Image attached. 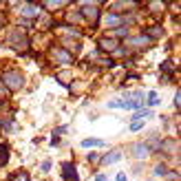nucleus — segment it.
I'll use <instances>...</instances> for the list:
<instances>
[{
  "instance_id": "1",
  "label": "nucleus",
  "mask_w": 181,
  "mask_h": 181,
  "mask_svg": "<svg viewBox=\"0 0 181 181\" xmlns=\"http://www.w3.org/2000/svg\"><path fill=\"white\" fill-rule=\"evenodd\" d=\"M117 159H121V152H119V150L106 155V157H104V164H113V161H117Z\"/></svg>"
},
{
  "instance_id": "2",
  "label": "nucleus",
  "mask_w": 181,
  "mask_h": 181,
  "mask_svg": "<svg viewBox=\"0 0 181 181\" xmlns=\"http://www.w3.org/2000/svg\"><path fill=\"white\" fill-rule=\"evenodd\" d=\"M82 146H84V148H91V146H102V141H99V139H84V141H82Z\"/></svg>"
},
{
  "instance_id": "3",
  "label": "nucleus",
  "mask_w": 181,
  "mask_h": 181,
  "mask_svg": "<svg viewBox=\"0 0 181 181\" xmlns=\"http://www.w3.org/2000/svg\"><path fill=\"white\" fill-rule=\"evenodd\" d=\"M137 155H139V157H146V155H148V150H146V146H137V150H135Z\"/></svg>"
},
{
  "instance_id": "4",
  "label": "nucleus",
  "mask_w": 181,
  "mask_h": 181,
  "mask_svg": "<svg viewBox=\"0 0 181 181\" xmlns=\"http://www.w3.org/2000/svg\"><path fill=\"white\" fill-rule=\"evenodd\" d=\"M148 102H150V104H157V102H159L157 93H150V99H148Z\"/></svg>"
},
{
  "instance_id": "5",
  "label": "nucleus",
  "mask_w": 181,
  "mask_h": 181,
  "mask_svg": "<svg viewBox=\"0 0 181 181\" xmlns=\"http://www.w3.org/2000/svg\"><path fill=\"white\" fill-rule=\"evenodd\" d=\"M141 126H144L141 121H133V126H131V128H133V131H141Z\"/></svg>"
},
{
  "instance_id": "6",
  "label": "nucleus",
  "mask_w": 181,
  "mask_h": 181,
  "mask_svg": "<svg viewBox=\"0 0 181 181\" xmlns=\"http://www.w3.org/2000/svg\"><path fill=\"white\" fill-rule=\"evenodd\" d=\"M97 181H108V179H106L104 174H97Z\"/></svg>"
},
{
  "instance_id": "7",
  "label": "nucleus",
  "mask_w": 181,
  "mask_h": 181,
  "mask_svg": "<svg viewBox=\"0 0 181 181\" xmlns=\"http://www.w3.org/2000/svg\"><path fill=\"white\" fill-rule=\"evenodd\" d=\"M117 181H126V177L124 174H117Z\"/></svg>"
}]
</instances>
